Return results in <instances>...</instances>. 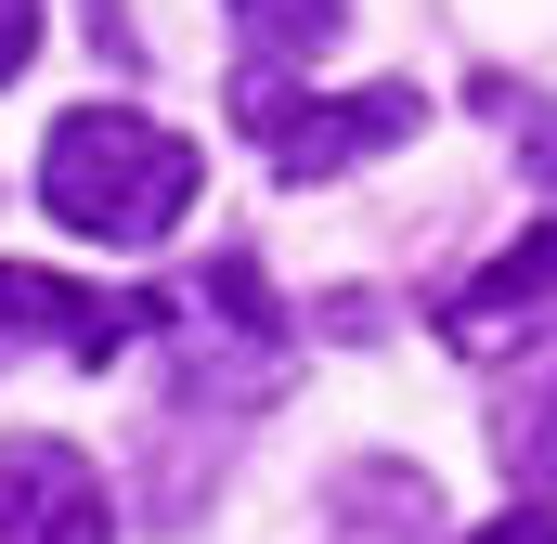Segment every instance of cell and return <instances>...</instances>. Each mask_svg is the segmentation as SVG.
<instances>
[{
  "mask_svg": "<svg viewBox=\"0 0 557 544\" xmlns=\"http://www.w3.org/2000/svg\"><path fill=\"white\" fill-rule=\"evenodd\" d=\"M195 182H208V156L143 104H78L39 143V208L65 234H91V247H156L195 208Z\"/></svg>",
  "mask_w": 557,
  "mask_h": 544,
  "instance_id": "cell-1",
  "label": "cell"
},
{
  "mask_svg": "<svg viewBox=\"0 0 557 544\" xmlns=\"http://www.w3.org/2000/svg\"><path fill=\"white\" fill-rule=\"evenodd\" d=\"M234 118L260 131L285 182H337V169H363V156H389L403 131H428L416 78H376V91H285L273 65H234Z\"/></svg>",
  "mask_w": 557,
  "mask_h": 544,
  "instance_id": "cell-2",
  "label": "cell"
},
{
  "mask_svg": "<svg viewBox=\"0 0 557 544\" xmlns=\"http://www.w3.org/2000/svg\"><path fill=\"white\" fill-rule=\"evenodd\" d=\"M104 467L78 441H0V544H104Z\"/></svg>",
  "mask_w": 557,
  "mask_h": 544,
  "instance_id": "cell-3",
  "label": "cell"
},
{
  "mask_svg": "<svg viewBox=\"0 0 557 544\" xmlns=\"http://www.w3.org/2000/svg\"><path fill=\"white\" fill-rule=\"evenodd\" d=\"M441 337H454V350H532V337H557V221L467 272V285L441 298Z\"/></svg>",
  "mask_w": 557,
  "mask_h": 544,
  "instance_id": "cell-4",
  "label": "cell"
},
{
  "mask_svg": "<svg viewBox=\"0 0 557 544\" xmlns=\"http://www.w3.org/2000/svg\"><path fill=\"white\" fill-rule=\"evenodd\" d=\"M156 324H169V298H91V285H52V272L0 260V350H13V337H52L65 363H117Z\"/></svg>",
  "mask_w": 557,
  "mask_h": 544,
  "instance_id": "cell-5",
  "label": "cell"
},
{
  "mask_svg": "<svg viewBox=\"0 0 557 544\" xmlns=\"http://www.w3.org/2000/svg\"><path fill=\"white\" fill-rule=\"evenodd\" d=\"M493 467H506L519 506H557V376H532L519 403L493 415Z\"/></svg>",
  "mask_w": 557,
  "mask_h": 544,
  "instance_id": "cell-6",
  "label": "cell"
},
{
  "mask_svg": "<svg viewBox=\"0 0 557 544\" xmlns=\"http://www.w3.org/2000/svg\"><path fill=\"white\" fill-rule=\"evenodd\" d=\"M247 13V65H273V52H324L337 26H350V0H234Z\"/></svg>",
  "mask_w": 557,
  "mask_h": 544,
  "instance_id": "cell-7",
  "label": "cell"
},
{
  "mask_svg": "<svg viewBox=\"0 0 557 544\" xmlns=\"http://www.w3.org/2000/svg\"><path fill=\"white\" fill-rule=\"evenodd\" d=\"M480 118H506L519 169H532V182H557V104H545V91H519V78H480Z\"/></svg>",
  "mask_w": 557,
  "mask_h": 544,
  "instance_id": "cell-8",
  "label": "cell"
},
{
  "mask_svg": "<svg viewBox=\"0 0 557 544\" xmlns=\"http://www.w3.org/2000/svg\"><path fill=\"white\" fill-rule=\"evenodd\" d=\"M26 52H39V0H0V78H26Z\"/></svg>",
  "mask_w": 557,
  "mask_h": 544,
  "instance_id": "cell-9",
  "label": "cell"
},
{
  "mask_svg": "<svg viewBox=\"0 0 557 544\" xmlns=\"http://www.w3.org/2000/svg\"><path fill=\"white\" fill-rule=\"evenodd\" d=\"M467 544H557V519H519V506H506L493 532H467Z\"/></svg>",
  "mask_w": 557,
  "mask_h": 544,
  "instance_id": "cell-10",
  "label": "cell"
}]
</instances>
